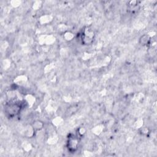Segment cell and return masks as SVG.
<instances>
[{
  "label": "cell",
  "mask_w": 157,
  "mask_h": 157,
  "mask_svg": "<svg viewBox=\"0 0 157 157\" xmlns=\"http://www.w3.org/2000/svg\"><path fill=\"white\" fill-rule=\"evenodd\" d=\"M78 143H79V140L77 136L74 135H71V136H69L68 137L67 143L68 150L71 153L75 152L78 148Z\"/></svg>",
  "instance_id": "6da1fadb"
},
{
  "label": "cell",
  "mask_w": 157,
  "mask_h": 157,
  "mask_svg": "<svg viewBox=\"0 0 157 157\" xmlns=\"http://www.w3.org/2000/svg\"><path fill=\"white\" fill-rule=\"evenodd\" d=\"M94 37V32L89 29L86 28L84 30L82 35V40L84 44L89 45L92 43Z\"/></svg>",
  "instance_id": "7a4b0ae2"
},
{
  "label": "cell",
  "mask_w": 157,
  "mask_h": 157,
  "mask_svg": "<svg viewBox=\"0 0 157 157\" xmlns=\"http://www.w3.org/2000/svg\"><path fill=\"white\" fill-rule=\"evenodd\" d=\"M6 108V112L9 116H14L20 112L21 107L17 103H13L8 105Z\"/></svg>",
  "instance_id": "3957f363"
},
{
  "label": "cell",
  "mask_w": 157,
  "mask_h": 157,
  "mask_svg": "<svg viewBox=\"0 0 157 157\" xmlns=\"http://www.w3.org/2000/svg\"><path fill=\"white\" fill-rule=\"evenodd\" d=\"M150 41V37L148 35H144L140 38V42L142 45H147Z\"/></svg>",
  "instance_id": "277c9868"
},
{
  "label": "cell",
  "mask_w": 157,
  "mask_h": 157,
  "mask_svg": "<svg viewBox=\"0 0 157 157\" xmlns=\"http://www.w3.org/2000/svg\"><path fill=\"white\" fill-rule=\"evenodd\" d=\"M33 128L34 129H40L42 128V123L40 121H36L34 122V124H33Z\"/></svg>",
  "instance_id": "5b68a950"
}]
</instances>
